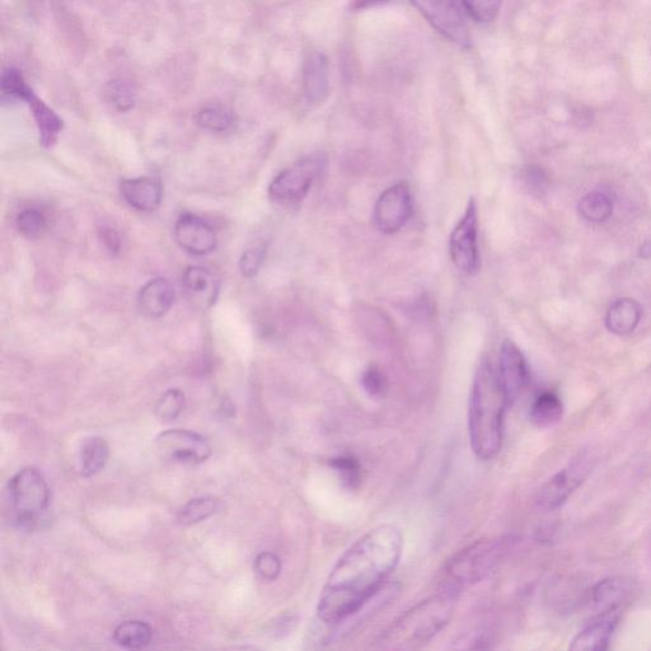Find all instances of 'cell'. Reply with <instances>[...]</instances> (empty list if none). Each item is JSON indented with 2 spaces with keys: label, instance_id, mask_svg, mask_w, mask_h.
<instances>
[{
  "label": "cell",
  "instance_id": "6da1fadb",
  "mask_svg": "<svg viewBox=\"0 0 651 651\" xmlns=\"http://www.w3.org/2000/svg\"><path fill=\"white\" fill-rule=\"evenodd\" d=\"M402 550L404 537L391 524L371 529L351 545L331 569L318 599L323 624L348 621L377 598L400 565Z\"/></svg>",
  "mask_w": 651,
  "mask_h": 651
},
{
  "label": "cell",
  "instance_id": "7a4b0ae2",
  "mask_svg": "<svg viewBox=\"0 0 651 651\" xmlns=\"http://www.w3.org/2000/svg\"><path fill=\"white\" fill-rule=\"evenodd\" d=\"M508 404L499 374L484 359L473 378L468 428L473 453L481 460L498 456L504 438V414Z\"/></svg>",
  "mask_w": 651,
  "mask_h": 651
},
{
  "label": "cell",
  "instance_id": "3957f363",
  "mask_svg": "<svg viewBox=\"0 0 651 651\" xmlns=\"http://www.w3.org/2000/svg\"><path fill=\"white\" fill-rule=\"evenodd\" d=\"M457 599L456 590L446 589L416 603L379 636L372 651L423 649L451 622Z\"/></svg>",
  "mask_w": 651,
  "mask_h": 651
},
{
  "label": "cell",
  "instance_id": "277c9868",
  "mask_svg": "<svg viewBox=\"0 0 651 651\" xmlns=\"http://www.w3.org/2000/svg\"><path fill=\"white\" fill-rule=\"evenodd\" d=\"M514 545L513 537H498L472 543L461 550L444 568L447 589L457 592L462 587L482 582L499 568Z\"/></svg>",
  "mask_w": 651,
  "mask_h": 651
},
{
  "label": "cell",
  "instance_id": "5b68a950",
  "mask_svg": "<svg viewBox=\"0 0 651 651\" xmlns=\"http://www.w3.org/2000/svg\"><path fill=\"white\" fill-rule=\"evenodd\" d=\"M14 521L17 526L32 529L50 504V487L45 476L35 467L23 468L8 485Z\"/></svg>",
  "mask_w": 651,
  "mask_h": 651
},
{
  "label": "cell",
  "instance_id": "8992f818",
  "mask_svg": "<svg viewBox=\"0 0 651 651\" xmlns=\"http://www.w3.org/2000/svg\"><path fill=\"white\" fill-rule=\"evenodd\" d=\"M326 165L325 154L316 153L281 171L269 186L271 200L287 206L301 204Z\"/></svg>",
  "mask_w": 651,
  "mask_h": 651
},
{
  "label": "cell",
  "instance_id": "52a82bcc",
  "mask_svg": "<svg viewBox=\"0 0 651 651\" xmlns=\"http://www.w3.org/2000/svg\"><path fill=\"white\" fill-rule=\"evenodd\" d=\"M154 448L163 460L189 466L208 461L213 452L203 435L184 429L166 430L157 435Z\"/></svg>",
  "mask_w": 651,
  "mask_h": 651
},
{
  "label": "cell",
  "instance_id": "ba28073f",
  "mask_svg": "<svg viewBox=\"0 0 651 651\" xmlns=\"http://www.w3.org/2000/svg\"><path fill=\"white\" fill-rule=\"evenodd\" d=\"M449 252L454 266L461 273L475 275L480 269L479 215L475 199H471L465 214L453 229Z\"/></svg>",
  "mask_w": 651,
  "mask_h": 651
},
{
  "label": "cell",
  "instance_id": "9c48e42d",
  "mask_svg": "<svg viewBox=\"0 0 651 651\" xmlns=\"http://www.w3.org/2000/svg\"><path fill=\"white\" fill-rule=\"evenodd\" d=\"M593 460L588 454L575 458L564 470L557 472L540 487L536 494V503L543 510L559 509L568 501L574 491L582 486L590 472Z\"/></svg>",
  "mask_w": 651,
  "mask_h": 651
},
{
  "label": "cell",
  "instance_id": "30bf717a",
  "mask_svg": "<svg viewBox=\"0 0 651 651\" xmlns=\"http://www.w3.org/2000/svg\"><path fill=\"white\" fill-rule=\"evenodd\" d=\"M435 30L462 48H471L470 28L462 3L418 2L414 3Z\"/></svg>",
  "mask_w": 651,
  "mask_h": 651
},
{
  "label": "cell",
  "instance_id": "8fae6325",
  "mask_svg": "<svg viewBox=\"0 0 651 651\" xmlns=\"http://www.w3.org/2000/svg\"><path fill=\"white\" fill-rule=\"evenodd\" d=\"M414 212L409 186L397 184L383 192L374 208V224L379 231L393 234L401 231Z\"/></svg>",
  "mask_w": 651,
  "mask_h": 651
},
{
  "label": "cell",
  "instance_id": "7c38bea8",
  "mask_svg": "<svg viewBox=\"0 0 651 651\" xmlns=\"http://www.w3.org/2000/svg\"><path fill=\"white\" fill-rule=\"evenodd\" d=\"M499 379L508 406H513L522 397L531 379L521 349L509 340L501 345Z\"/></svg>",
  "mask_w": 651,
  "mask_h": 651
},
{
  "label": "cell",
  "instance_id": "4fadbf2b",
  "mask_svg": "<svg viewBox=\"0 0 651 651\" xmlns=\"http://www.w3.org/2000/svg\"><path fill=\"white\" fill-rule=\"evenodd\" d=\"M175 237L182 250L195 256L209 255L217 247V234L198 215L185 213L177 219Z\"/></svg>",
  "mask_w": 651,
  "mask_h": 651
},
{
  "label": "cell",
  "instance_id": "5bb4252c",
  "mask_svg": "<svg viewBox=\"0 0 651 651\" xmlns=\"http://www.w3.org/2000/svg\"><path fill=\"white\" fill-rule=\"evenodd\" d=\"M634 593V584L630 579L615 576L607 578L588 590L587 602L598 612V616L620 612L624 604Z\"/></svg>",
  "mask_w": 651,
  "mask_h": 651
},
{
  "label": "cell",
  "instance_id": "9a60e30c",
  "mask_svg": "<svg viewBox=\"0 0 651 651\" xmlns=\"http://www.w3.org/2000/svg\"><path fill=\"white\" fill-rule=\"evenodd\" d=\"M182 288L192 306L205 311L217 302L220 283L213 271L203 266H190L182 275Z\"/></svg>",
  "mask_w": 651,
  "mask_h": 651
},
{
  "label": "cell",
  "instance_id": "2e32d148",
  "mask_svg": "<svg viewBox=\"0 0 651 651\" xmlns=\"http://www.w3.org/2000/svg\"><path fill=\"white\" fill-rule=\"evenodd\" d=\"M330 90L329 60L323 53L309 54L303 64V93L306 102L318 106L326 101Z\"/></svg>",
  "mask_w": 651,
  "mask_h": 651
},
{
  "label": "cell",
  "instance_id": "e0dca14e",
  "mask_svg": "<svg viewBox=\"0 0 651 651\" xmlns=\"http://www.w3.org/2000/svg\"><path fill=\"white\" fill-rule=\"evenodd\" d=\"M620 622V612L598 616L575 636L569 651H608Z\"/></svg>",
  "mask_w": 651,
  "mask_h": 651
},
{
  "label": "cell",
  "instance_id": "ac0fdd59",
  "mask_svg": "<svg viewBox=\"0 0 651 651\" xmlns=\"http://www.w3.org/2000/svg\"><path fill=\"white\" fill-rule=\"evenodd\" d=\"M176 301V290L170 280H149L138 294V307L142 315L152 320L165 317Z\"/></svg>",
  "mask_w": 651,
  "mask_h": 651
},
{
  "label": "cell",
  "instance_id": "d6986e66",
  "mask_svg": "<svg viewBox=\"0 0 651 651\" xmlns=\"http://www.w3.org/2000/svg\"><path fill=\"white\" fill-rule=\"evenodd\" d=\"M120 194L131 208L151 213L161 205L163 190L161 182L153 177H137L121 181Z\"/></svg>",
  "mask_w": 651,
  "mask_h": 651
},
{
  "label": "cell",
  "instance_id": "ffe728a7",
  "mask_svg": "<svg viewBox=\"0 0 651 651\" xmlns=\"http://www.w3.org/2000/svg\"><path fill=\"white\" fill-rule=\"evenodd\" d=\"M22 100L26 101L34 116L41 144L46 148L53 147L64 128L63 120L31 88H28Z\"/></svg>",
  "mask_w": 651,
  "mask_h": 651
},
{
  "label": "cell",
  "instance_id": "44dd1931",
  "mask_svg": "<svg viewBox=\"0 0 651 651\" xmlns=\"http://www.w3.org/2000/svg\"><path fill=\"white\" fill-rule=\"evenodd\" d=\"M641 318H643V308L638 301L632 298H620L608 307L604 325L613 335L627 336L638 329Z\"/></svg>",
  "mask_w": 651,
  "mask_h": 651
},
{
  "label": "cell",
  "instance_id": "7402d4cb",
  "mask_svg": "<svg viewBox=\"0 0 651 651\" xmlns=\"http://www.w3.org/2000/svg\"><path fill=\"white\" fill-rule=\"evenodd\" d=\"M562 415H564V405H562L560 396L555 392H542L533 401L531 420L540 428H549V426L559 423Z\"/></svg>",
  "mask_w": 651,
  "mask_h": 651
},
{
  "label": "cell",
  "instance_id": "603a6c76",
  "mask_svg": "<svg viewBox=\"0 0 651 651\" xmlns=\"http://www.w3.org/2000/svg\"><path fill=\"white\" fill-rule=\"evenodd\" d=\"M152 627L143 621H125L114 630V640L121 648L139 650L151 644Z\"/></svg>",
  "mask_w": 651,
  "mask_h": 651
},
{
  "label": "cell",
  "instance_id": "cb8c5ba5",
  "mask_svg": "<svg viewBox=\"0 0 651 651\" xmlns=\"http://www.w3.org/2000/svg\"><path fill=\"white\" fill-rule=\"evenodd\" d=\"M110 447L106 439L93 437L84 442L81 452V473L92 477L105 468L109 462Z\"/></svg>",
  "mask_w": 651,
  "mask_h": 651
},
{
  "label": "cell",
  "instance_id": "d4e9b609",
  "mask_svg": "<svg viewBox=\"0 0 651 651\" xmlns=\"http://www.w3.org/2000/svg\"><path fill=\"white\" fill-rule=\"evenodd\" d=\"M580 215L590 223H603L611 218L613 203L610 196L602 191H592L579 200Z\"/></svg>",
  "mask_w": 651,
  "mask_h": 651
},
{
  "label": "cell",
  "instance_id": "484cf974",
  "mask_svg": "<svg viewBox=\"0 0 651 651\" xmlns=\"http://www.w3.org/2000/svg\"><path fill=\"white\" fill-rule=\"evenodd\" d=\"M219 500L213 496H200L187 503L177 513V522L182 526H194L212 517L219 509Z\"/></svg>",
  "mask_w": 651,
  "mask_h": 651
},
{
  "label": "cell",
  "instance_id": "4316f807",
  "mask_svg": "<svg viewBox=\"0 0 651 651\" xmlns=\"http://www.w3.org/2000/svg\"><path fill=\"white\" fill-rule=\"evenodd\" d=\"M185 406V393L177 390V388H171V390H168L159 397L156 407H154V414H156V418L162 421V423H172V421L180 418V415L185 410Z\"/></svg>",
  "mask_w": 651,
  "mask_h": 651
},
{
  "label": "cell",
  "instance_id": "83f0119b",
  "mask_svg": "<svg viewBox=\"0 0 651 651\" xmlns=\"http://www.w3.org/2000/svg\"><path fill=\"white\" fill-rule=\"evenodd\" d=\"M196 123L205 130L223 133L232 128V112L222 106H206L196 115Z\"/></svg>",
  "mask_w": 651,
  "mask_h": 651
},
{
  "label": "cell",
  "instance_id": "f1b7e54d",
  "mask_svg": "<svg viewBox=\"0 0 651 651\" xmlns=\"http://www.w3.org/2000/svg\"><path fill=\"white\" fill-rule=\"evenodd\" d=\"M107 100L115 107L117 111L126 112L133 109L137 92L129 82L123 79H112L106 86Z\"/></svg>",
  "mask_w": 651,
  "mask_h": 651
},
{
  "label": "cell",
  "instance_id": "f546056e",
  "mask_svg": "<svg viewBox=\"0 0 651 651\" xmlns=\"http://www.w3.org/2000/svg\"><path fill=\"white\" fill-rule=\"evenodd\" d=\"M16 226L23 237L28 240H36L45 233L48 222L41 210L28 208L17 215Z\"/></svg>",
  "mask_w": 651,
  "mask_h": 651
},
{
  "label": "cell",
  "instance_id": "4dcf8cb0",
  "mask_svg": "<svg viewBox=\"0 0 651 651\" xmlns=\"http://www.w3.org/2000/svg\"><path fill=\"white\" fill-rule=\"evenodd\" d=\"M330 465L339 473L344 485L348 486L349 489H355V487L360 485V481H362V467H360L359 462L355 458L336 457L330 461Z\"/></svg>",
  "mask_w": 651,
  "mask_h": 651
},
{
  "label": "cell",
  "instance_id": "1f68e13d",
  "mask_svg": "<svg viewBox=\"0 0 651 651\" xmlns=\"http://www.w3.org/2000/svg\"><path fill=\"white\" fill-rule=\"evenodd\" d=\"M521 179L527 190L536 196L545 195L550 186V177L547 172L542 167L535 165L523 167Z\"/></svg>",
  "mask_w": 651,
  "mask_h": 651
},
{
  "label": "cell",
  "instance_id": "d6a6232c",
  "mask_svg": "<svg viewBox=\"0 0 651 651\" xmlns=\"http://www.w3.org/2000/svg\"><path fill=\"white\" fill-rule=\"evenodd\" d=\"M281 565L280 557L274 552L265 551L261 552L255 560V573L259 576V579L264 580V582H274L278 579L281 574Z\"/></svg>",
  "mask_w": 651,
  "mask_h": 651
},
{
  "label": "cell",
  "instance_id": "836d02e7",
  "mask_svg": "<svg viewBox=\"0 0 651 651\" xmlns=\"http://www.w3.org/2000/svg\"><path fill=\"white\" fill-rule=\"evenodd\" d=\"M0 84H2L3 98H20L22 100L28 88H30L27 86L20 70L14 68L3 70Z\"/></svg>",
  "mask_w": 651,
  "mask_h": 651
},
{
  "label": "cell",
  "instance_id": "e575fe53",
  "mask_svg": "<svg viewBox=\"0 0 651 651\" xmlns=\"http://www.w3.org/2000/svg\"><path fill=\"white\" fill-rule=\"evenodd\" d=\"M266 256V245L265 243H259V245H254L248 247L245 252H243L240 260V270L243 276L246 278H252L261 268L262 262H264Z\"/></svg>",
  "mask_w": 651,
  "mask_h": 651
},
{
  "label": "cell",
  "instance_id": "d590c367",
  "mask_svg": "<svg viewBox=\"0 0 651 651\" xmlns=\"http://www.w3.org/2000/svg\"><path fill=\"white\" fill-rule=\"evenodd\" d=\"M468 17L477 23H490L498 17L500 2H462Z\"/></svg>",
  "mask_w": 651,
  "mask_h": 651
},
{
  "label": "cell",
  "instance_id": "8d00e7d4",
  "mask_svg": "<svg viewBox=\"0 0 651 651\" xmlns=\"http://www.w3.org/2000/svg\"><path fill=\"white\" fill-rule=\"evenodd\" d=\"M362 384L365 392L374 398H381L386 395L388 382L386 374L378 367L368 368L362 377Z\"/></svg>",
  "mask_w": 651,
  "mask_h": 651
},
{
  "label": "cell",
  "instance_id": "74e56055",
  "mask_svg": "<svg viewBox=\"0 0 651 651\" xmlns=\"http://www.w3.org/2000/svg\"><path fill=\"white\" fill-rule=\"evenodd\" d=\"M102 242L105 243V246L109 248L112 254H117L120 251L121 241L119 233L111 227H102L101 231Z\"/></svg>",
  "mask_w": 651,
  "mask_h": 651
},
{
  "label": "cell",
  "instance_id": "f35d334b",
  "mask_svg": "<svg viewBox=\"0 0 651 651\" xmlns=\"http://www.w3.org/2000/svg\"><path fill=\"white\" fill-rule=\"evenodd\" d=\"M467 651H490V639L487 636H481V638L473 641Z\"/></svg>",
  "mask_w": 651,
  "mask_h": 651
},
{
  "label": "cell",
  "instance_id": "ab89813d",
  "mask_svg": "<svg viewBox=\"0 0 651 651\" xmlns=\"http://www.w3.org/2000/svg\"><path fill=\"white\" fill-rule=\"evenodd\" d=\"M640 256L644 257V259H650V257H651V242L645 243V245L643 247H641Z\"/></svg>",
  "mask_w": 651,
  "mask_h": 651
}]
</instances>
